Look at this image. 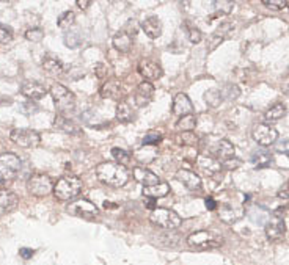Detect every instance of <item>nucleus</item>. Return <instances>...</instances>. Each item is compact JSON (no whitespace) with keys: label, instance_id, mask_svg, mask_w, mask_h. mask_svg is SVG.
<instances>
[{"label":"nucleus","instance_id":"obj_20","mask_svg":"<svg viewBox=\"0 0 289 265\" xmlns=\"http://www.w3.org/2000/svg\"><path fill=\"white\" fill-rule=\"evenodd\" d=\"M141 28L144 31V35L151 40H157L160 35H162V22H160L157 16H151V18L144 19L141 22Z\"/></svg>","mask_w":289,"mask_h":265},{"label":"nucleus","instance_id":"obj_52","mask_svg":"<svg viewBox=\"0 0 289 265\" xmlns=\"http://www.w3.org/2000/svg\"><path fill=\"white\" fill-rule=\"evenodd\" d=\"M76 5L80 7L82 10H87V7H90V2H88V0H77Z\"/></svg>","mask_w":289,"mask_h":265},{"label":"nucleus","instance_id":"obj_35","mask_svg":"<svg viewBox=\"0 0 289 265\" xmlns=\"http://www.w3.org/2000/svg\"><path fill=\"white\" fill-rule=\"evenodd\" d=\"M251 162H253L255 167L264 168V167H267V165H270L272 157H270V154H269L267 151H263V149H261V151L253 153V156H251Z\"/></svg>","mask_w":289,"mask_h":265},{"label":"nucleus","instance_id":"obj_24","mask_svg":"<svg viewBox=\"0 0 289 265\" xmlns=\"http://www.w3.org/2000/svg\"><path fill=\"white\" fill-rule=\"evenodd\" d=\"M168 193H170V185L167 182H159L156 185L143 187V196L150 198V200H159V198H164Z\"/></svg>","mask_w":289,"mask_h":265},{"label":"nucleus","instance_id":"obj_42","mask_svg":"<svg viewBox=\"0 0 289 265\" xmlns=\"http://www.w3.org/2000/svg\"><path fill=\"white\" fill-rule=\"evenodd\" d=\"M263 4H264L266 7H269L270 10H274V11H280V10H283L284 7H287L286 0H264Z\"/></svg>","mask_w":289,"mask_h":265},{"label":"nucleus","instance_id":"obj_39","mask_svg":"<svg viewBox=\"0 0 289 265\" xmlns=\"http://www.w3.org/2000/svg\"><path fill=\"white\" fill-rule=\"evenodd\" d=\"M25 38L31 43H40L44 38V30L43 28H28L25 31Z\"/></svg>","mask_w":289,"mask_h":265},{"label":"nucleus","instance_id":"obj_36","mask_svg":"<svg viewBox=\"0 0 289 265\" xmlns=\"http://www.w3.org/2000/svg\"><path fill=\"white\" fill-rule=\"evenodd\" d=\"M112 157L115 159V162L118 163V165H121V167H127V165H131V160H132V157H131V154L129 153H126L124 149H120V147H114L112 149Z\"/></svg>","mask_w":289,"mask_h":265},{"label":"nucleus","instance_id":"obj_44","mask_svg":"<svg viewBox=\"0 0 289 265\" xmlns=\"http://www.w3.org/2000/svg\"><path fill=\"white\" fill-rule=\"evenodd\" d=\"M212 5L217 7V10H219L220 13H223V14L231 13V10H233V7H234L233 2H225V0H222V2H214Z\"/></svg>","mask_w":289,"mask_h":265},{"label":"nucleus","instance_id":"obj_38","mask_svg":"<svg viewBox=\"0 0 289 265\" xmlns=\"http://www.w3.org/2000/svg\"><path fill=\"white\" fill-rule=\"evenodd\" d=\"M162 140V134L159 130H150L148 134L143 137V146H154Z\"/></svg>","mask_w":289,"mask_h":265},{"label":"nucleus","instance_id":"obj_23","mask_svg":"<svg viewBox=\"0 0 289 265\" xmlns=\"http://www.w3.org/2000/svg\"><path fill=\"white\" fill-rule=\"evenodd\" d=\"M234 146L233 143H230L228 140H220L215 147H214V156L222 160V162H227L230 159H234Z\"/></svg>","mask_w":289,"mask_h":265},{"label":"nucleus","instance_id":"obj_26","mask_svg":"<svg viewBox=\"0 0 289 265\" xmlns=\"http://www.w3.org/2000/svg\"><path fill=\"white\" fill-rule=\"evenodd\" d=\"M240 217H242V210L236 209L233 204H223L220 207V218L225 223H234Z\"/></svg>","mask_w":289,"mask_h":265},{"label":"nucleus","instance_id":"obj_17","mask_svg":"<svg viewBox=\"0 0 289 265\" xmlns=\"http://www.w3.org/2000/svg\"><path fill=\"white\" fill-rule=\"evenodd\" d=\"M21 93L27 99H31V101H40V99H43L46 96L47 90L40 84V82L27 80V82H24L22 87H21Z\"/></svg>","mask_w":289,"mask_h":265},{"label":"nucleus","instance_id":"obj_16","mask_svg":"<svg viewBox=\"0 0 289 265\" xmlns=\"http://www.w3.org/2000/svg\"><path fill=\"white\" fill-rule=\"evenodd\" d=\"M153 96H154V87L150 82H141V84L137 87L135 94H134V101L137 107H144L148 105L153 101Z\"/></svg>","mask_w":289,"mask_h":265},{"label":"nucleus","instance_id":"obj_21","mask_svg":"<svg viewBox=\"0 0 289 265\" xmlns=\"http://www.w3.org/2000/svg\"><path fill=\"white\" fill-rule=\"evenodd\" d=\"M54 127L63 134H69V135H79L80 134V127L66 117H61V115H57L55 120H54Z\"/></svg>","mask_w":289,"mask_h":265},{"label":"nucleus","instance_id":"obj_18","mask_svg":"<svg viewBox=\"0 0 289 265\" xmlns=\"http://www.w3.org/2000/svg\"><path fill=\"white\" fill-rule=\"evenodd\" d=\"M19 203V198L16 196V193H13L11 190H0V215H7L10 212H13Z\"/></svg>","mask_w":289,"mask_h":265},{"label":"nucleus","instance_id":"obj_47","mask_svg":"<svg viewBox=\"0 0 289 265\" xmlns=\"http://www.w3.org/2000/svg\"><path fill=\"white\" fill-rule=\"evenodd\" d=\"M277 196H278V198H281V200H289V180H287L286 184H284V185L278 190Z\"/></svg>","mask_w":289,"mask_h":265},{"label":"nucleus","instance_id":"obj_1","mask_svg":"<svg viewBox=\"0 0 289 265\" xmlns=\"http://www.w3.org/2000/svg\"><path fill=\"white\" fill-rule=\"evenodd\" d=\"M96 176L102 182L104 185L109 187H123L129 174H127L126 168L118 165L117 162H102L96 167Z\"/></svg>","mask_w":289,"mask_h":265},{"label":"nucleus","instance_id":"obj_30","mask_svg":"<svg viewBox=\"0 0 289 265\" xmlns=\"http://www.w3.org/2000/svg\"><path fill=\"white\" fill-rule=\"evenodd\" d=\"M248 218L256 224H264L266 226V223L270 220V213L263 207H253L248 212Z\"/></svg>","mask_w":289,"mask_h":265},{"label":"nucleus","instance_id":"obj_2","mask_svg":"<svg viewBox=\"0 0 289 265\" xmlns=\"http://www.w3.org/2000/svg\"><path fill=\"white\" fill-rule=\"evenodd\" d=\"M84 188V182L76 176H63L54 184V195L60 201H76Z\"/></svg>","mask_w":289,"mask_h":265},{"label":"nucleus","instance_id":"obj_51","mask_svg":"<svg viewBox=\"0 0 289 265\" xmlns=\"http://www.w3.org/2000/svg\"><path fill=\"white\" fill-rule=\"evenodd\" d=\"M278 151H283V153H287V154H289V140H284V141L280 143Z\"/></svg>","mask_w":289,"mask_h":265},{"label":"nucleus","instance_id":"obj_37","mask_svg":"<svg viewBox=\"0 0 289 265\" xmlns=\"http://www.w3.org/2000/svg\"><path fill=\"white\" fill-rule=\"evenodd\" d=\"M74 21H76V14L73 11H65L63 14H60L57 25L60 28H69L74 24Z\"/></svg>","mask_w":289,"mask_h":265},{"label":"nucleus","instance_id":"obj_45","mask_svg":"<svg viewBox=\"0 0 289 265\" xmlns=\"http://www.w3.org/2000/svg\"><path fill=\"white\" fill-rule=\"evenodd\" d=\"M189 40H190V43H194V44H198L201 40H203V35H201V31H200V28H197V27H194V28H190L189 30Z\"/></svg>","mask_w":289,"mask_h":265},{"label":"nucleus","instance_id":"obj_33","mask_svg":"<svg viewBox=\"0 0 289 265\" xmlns=\"http://www.w3.org/2000/svg\"><path fill=\"white\" fill-rule=\"evenodd\" d=\"M197 127V117L195 115H187V117L179 118V121L176 123V129L183 132H192Z\"/></svg>","mask_w":289,"mask_h":265},{"label":"nucleus","instance_id":"obj_7","mask_svg":"<svg viewBox=\"0 0 289 265\" xmlns=\"http://www.w3.org/2000/svg\"><path fill=\"white\" fill-rule=\"evenodd\" d=\"M27 190L33 196H46L51 192H54V182L49 174L35 173L27 180Z\"/></svg>","mask_w":289,"mask_h":265},{"label":"nucleus","instance_id":"obj_13","mask_svg":"<svg viewBox=\"0 0 289 265\" xmlns=\"http://www.w3.org/2000/svg\"><path fill=\"white\" fill-rule=\"evenodd\" d=\"M233 28H234V24H231V22H223V24H220V25L215 28V31L209 36V46H207V52L215 51V49L230 36V33L233 31Z\"/></svg>","mask_w":289,"mask_h":265},{"label":"nucleus","instance_id":"obj_4","mask_svg":"<svg viewBox=\"0 0 289 265\" xmlns=\"http://www.w3.org/2000/svg\"><path fill=\"white\" fill-rule=\"evenodd\" d=\"M150 221L159 228H164V229H176V228H179L183 223V220L178 213L171 209H165V207L153 209V212L150 215Z\"/></svg>","mask_w":289,"mask_h":265},{"label":"nucleus","instance_id":"obj_19","mask_svg":"<svg viewBox=\"0 0 289 265\" xmlns=\"http://www.w3.org/2000/svg\"><path fill=\"white\" fill-rule=\"evenodd\" d=\"M132 176H134V179L138 182V184H141L143 187L156 185V184H159V182H160L159 177L153 171H150L148 168H143V167L134 168L132 170Z\"/></svg>","mask_w":289,"mask_h":265},{"label":"nucleus","instance_id":"obj_31","mask_svg":"<svg viewBox=\"0 0 289 265\" xmlns=\"http://www.w3.org/2000/svg\"><path fill=\"white\" fill-rule=\"evenodd\" d=\"M117 118H118L121 123H131V121H132L134 111H132L131 105L127 104L126 101L118 102V105H117Z\"/></svg>","mask_w":289,"mask_h":265},{"label":"nucleus","instance_id":"obj_3","mask_svg":"<svg viewBox=\"0 0 289 265\" xmlns=\"http://www.w3.org/2000/svg\"><path fill=\"white\" fill-rule=\"evenodd\" d=\"M52 99H54V104L58 110V115L61 117H69V115L74 113L76 110V97L74 94L60 84H54L49 90Z\"/></svg>","mask_w":289,"mask_h":265},{"label":"nucleus","instance_id":"obj_15","mask_svg":"<svg viewBox=\"0 0 289 265\" xmlns=\"http://www.w3.org/2000/svg\"><path fill=\"white\" fill-rule=\"evenodd\" d=\"M192 110H194V107H192V102L187 94L184 93H179L176 94L174 99H173V104H171V111L173 115H176V117H187V115H192Z\"/></svg>","mask_w":289,"mask_h":265},{"label":"nucleus","instance_id":"obj_25","mask_svg":"<svg viewBox=\"0 0 289 265\" xmlns=\"http://www.w3.org/2000/svg\"><path fill=\"white\" fill-rule=\"evenodd\" d=\"M114 46L121 54H127L132 47V36L126 31H118L114 36Z\"/></svg>","mask_w":289,"mask_h":265},{"label":"nucleus","instance_id":"obj_53","mask_svg":"<svg viewBox=\"0 0 289 265\" xmlns=\"http://www.w3.org/2000/svg\"><path fill=\"white\" fill-rule=\"evenodd\" d=\"M287 7H289V2H287Z\"/></svg>","mask_w":289,"mask_h":265},{"label":"nucleus","instance_id":"obj_48","mask_svg":"<svg viewBox=\"0 0 289 265\" xmlns=\"http://www.w3.org/2000/svg\"><path fill=\"white\" fill-rule=\"evenodd\" d=\"M239 165H240V160H236V159H230V160H227V162H222V167H223V168H228V170L237 168Z\"/></svg>","mask_w":289,"mask_h":265},{"label":"nucleus","instance_id":"obj_46","mask_svg":"<svg viewBox=\"0 0 289 265\" xmlns=\"http://www.w3.org/2000/svg\"><path fill=\"white\" fill-rule=\"evenodd\" d=\"M93 71H94V75L98 79H104L107 75V66L104 63H96Z\"/></svg>","mask_w":289,"mask_h":265},{"label":"nucleus","instance_id":"obj_22","mask_svg":"<svg viewBox=\"0 0 289 265\" xmlns=\"http://www.w3.org/2000/svg\"><path fill=\"white\" fill-rule=\"evenodd\" d=\"M44 72L49 75V77H58L63 74V71H65V66H63V63L58 60V58H54V57H46L41 63Z\"/></svg>","mask_w":289,"mask_h":265},{"label":"nucleus","instance_id":"obj_6","mask_svg":"<svg viewBox=\"0 0 289 265\" xmlns=\"http://www.w3.org/2000/svg\"><path fill=\"white\" fill-rule=\"evenodd\" d=\"M21 159L13 153L0 154V180H13L21 171Z\"/></svg>","mask_w":289,"mask_h":265},{"label":"nucleus","instance_id":"obj_14","mask_svg":"<svg viewBox=\"0 0 289 265\" xmlns=\"http://www.w3.org/2000/svg\"><path fill=\"white\" fill-rule=\"evenodd\" d=\"M176 180H179L181 184L190 190V192H195V190H200L201 188V179L197 173L194 171H190V170H179V171H176L174 174Z\"/></svg>","mask_w":289,"mask_h":265},{"label":"nucleus","instance_id":"obj_41","mask_svg":"<svg viewBox=\"0 0 289 265\" xmlns=\"http://www.w3.org/2000/svg\"><path fill=\"white\" fill-rule=\"evenodd\" d=\"M239 94H240V91L236 85H227L222 90V96H225V99H228V101H234Z\"/></svg>","mask_w":289,"mask_h":265},{"label":"nucleus","instance_id":"obj_5","mask_svg":"<svg viewBox=\"0 0 289 265\" xmlns=\"http://www.w3.org/2000/svg\"><path fill=\"white\" fill-rule=\"evenodd\" d=\"M187 243L192 248H198V250H207V248H219L223 243V239L211 233V231H197V233H192L187 237Z\"/></svg>","mask_w":289,"mask_h":265},{"label":"nucleus","instance_id":"obj_49","mask_svg":"<svg viewBox=\"0 0 289 265\" xmlns=\"http://www.w3.org/2000/svg\"><path fill=\"white\" fill-rule=\"evenodd\" d=\"M204 204H206V209H207V210H215V209H217V201L214 200V198H206Z\"/></svg>","mask_w":289,"mask_h":265},{"label":"nucleus","instance_id":"obj_8","mask_svg":"<svg viewBox=\"0 0 289 265\" xmlns=\"http://www.w3.org/2000/svg\"><path fill=\"white\" fill-rule=\"evenodd\" d=\"M10 138L13 143L22 147H38L41 143V137L38 132L31 129H13Z\"/></svg>","mask_w":289,"mask_h":265},{"label":"nucleus","instance_id":"obj_11","mask_svg":"<svg viewBox=\"0 0 289 265\" xmlns=\"http://www.w3.org/2000/svg\"><path fill=\"white\" fill-rule=\"evenodd\" d=\"M138 72L140 75L147 80V82H153V80H157L162 77L164 71L162 68L153 60H148V58H144L138 63Z\"/></svg>","mask_w":289,"mask_h":265},{"label":"nucleus","instance_id":"obj_40","mask_svg":"<svg viewBox=\"0 0 289 265\" xmlns=\"http://www.w3.org/2000/svg\"><path fill=\"white\" fill-rule=\"evenodd\" d=\"M13 40V30L7 25H0V46H7Z\"/></svg>","mask_w":289,"mask_h":265},{"label":"nucleus","instance_id":"obj_29","mask_svg":"<svg viewBox=\"0 0 289 265\" xmlns=\"http://www.w3.org/2000/svg\"><path fill=\"white\" fill-rule=\"evenodd\" d=\"M286 105L284 104H275V105H272L267 111H266V115H264V118H266V121H267V124L269 123H274V121H278V120H281L284 115H286Z\"/></svg>","mask_w":289,"mask_h":265},{"label":"nucleus","instance_id":"obj_27","mask_svg":"<svg viewBox=\"0 0 289 265\" xmlns=\"http://www.w3.org/2000/svg\"><path fill=\"white\" fill-rule=\"evenodd\" d=\"M121 91V82H118L117 79H112L102 85L101 88V96L102 97H109V99H117L120 96Z\"/></svg>","mask_w":289,"mask_h":265},{"label":"nucleus","instance_id":"obj_10","mask_svg":"<svg viewBox=\"0 0 289 265\" xmlns=\"http://www.w3.org/2000/svg\"><path fill=\"white\" fill-rule=\"evenodd\" d=\"M253 140L261 146H270L278 140V130L267 123L256 124L251 132Z\"/></svg>","mask_w":289,"mask_h":265},{"label":"nucleus","instance_id":"obj_9","mask_svg":"<svg viewBox=\"0 0 289 265\" xmlns=\"http://www.w3.org/2000/svg\"><path fill=\"white\" fill-rule=\"evenodd\" d=\"M66 212L69 215H73V217H79L84 220H93L94 217H98L99 209L87 200H76L66 207Z\"/></svg>","mask_w":289,"mask_h":265},{"label":"nucleus","instance_id":"obj_28","mask_svg":"<svg viewBox=\"0 0 289 265\" xmlns=\"http://www.w3.org/2000/svg\"><path fill=\"white\" fill-rule=\"evenodd\" d=\"M198 165L206 171V174H211V176L215 174V173H219L220 168H222V165L215 159H212V157H203V156H200Z\"/></svg>","mask_w":289,"mask_h":265},{"label":"nucleus","instance_id":"obj_50","mask_svg":"<svg viewBox=\"0 0 289 265\" xmlns=\"http://www.w3.org/2000/svg\"><path fill=\"white\" fill-rule=\"evenodd\" d=\"M19 254H21L24 259H31V256H33V250H28V248H21Z\"/></svg>","mask_w":289,"mask_h":265},{"label":"nucleus","instance_id":"obj_43","mask_svg":"<svg viewBox=\"0 0 289 265\" xmlns=\"http://www.w3.org/2000/svg\"><path fill=\"white\" fill-rule=\"evenodd\" d=\"M179 141H183L184 146H195L197 137H195V134H192V132H184V134L179 137Z\"/></svg>","mask_w":289,"mask_h":265},{"label":"nucleus","instance_id":"obj_12","mask_svg":"<svg viewBox=\"0 0 289 265\" xmlns=\"http://www.w3.org/2000/svg\"><path fill=\"white\" fill-rule=\"evenodd\" d=\"M266 236L269 240H274V242H278L284 237V233H286V224L283 221L281 217H277V215H274V218H270L266 226Z\"/></svg>","mask_w":289,"mask_h":265},{"label":"nucleus","instance_id":"obj_34","mask_svg":"<svg viewBox=\"0 0 289 265\" xmlns=\"http://www.w3.org/2000/svg\"><path fill=\"white\" fill-rule=\"evenodd\" d=\"M63 41H65L66 47L77 49L80 44H82V35H80L79 30H69V31L65 33V38H63Z\"/></svg>","mask_w":289,"mask_h":265},{"label":"nucleus","instance_id":"obj_32","mask_svg":"<svg viewBox=\"0 0 289 265\" xmlns=\"http://www.w3.org/2000/svg\"><path fill=\"white\" fill-rule=\"evenodd\" d=\"M204 101H206L207 105L212 107V108L219 107V105L222 104V101H223L222 91H220V90H215V88L207 90V91L204 93Z\"/></svg>","mask_w":289,"mask_h":265}]
</instances>
